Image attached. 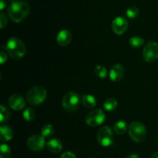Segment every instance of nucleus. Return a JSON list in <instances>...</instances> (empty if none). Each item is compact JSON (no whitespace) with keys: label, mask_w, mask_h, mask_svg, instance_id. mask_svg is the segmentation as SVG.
<instances>
[{"label":"nucleus","mask_w":158,"mask_h":158,"mask_svg":"<svg viewBox=\"0 0 158 158\" xmlns=\"http://www.w3.org/2000/svg\"><path fill=\"white\" fill-rule=\"evenodd\" d=\"M10 118V111L5 105L2 104L0 106V122L1 123L7 122Z\"/></svg>","instance_id":"obj_21"},{"label":"nucleus","mask_w":158,"mask_h":158,"mask_svg":"<svg viewBox=\"0 0 158 158\" xmlns=\"http://www.w3.org/2000/svg\"><path fill=\"white\" fill-rule=\"evenodd\" d=\"M13 137V130L7 125H2L0 126V139L2 142H8Z\"/></svg>","instance_id":"obj_15"},{"label":"nucleus","mask_w":158,"mask_h":158,"mask_svg":"<svg viewBox=\"0 0 158 158\" xmlns=\"http://www.w3.org/2000/svg\"><path fill=\"white\" fill-rule=\"evenodd\" d=\"M29 9V6L26 2H14L10 4L8 9V15L13 22L20 23L27 16Z\"/></svg>","instance_id":"obj_1"},{"label":"nucleus","mask_w":158,"mask_h":158,"mask_svg":"<svg viewBox=\"0 0 158 158\" xmlns=\"http://www.w3.org/2000/svg\"><path fill=\"white\" fill-rule=\"evenodd\" d=\"M127 158H140V157L137 154H131L129 155Z\"/></svg>","instance_id":"obj_30"},{"label":"nucleus","mask_w":158,"mask_h":158,"mask_svg":"<svg viewBox=\"0 0 158 158\" xmlns=\"http://www.w3.org/2000/svg\"><path fill=\"white\" fill-rule=\"evenodd\" d=\"M45 137L42 135H32L28 139L27 147L32 151H40L45 147Z\"/></svg>","instance_id":"obj_9"},{"label":"nucleus","mask_w":158,"mask_h":158,"mask_svg":"<svg viewBox=\"0 0 158 158\" xmlns=\"http://www.w3.org/2000/svg\"><path fill=\"white\" fill-rule=\"evenodd\" d=\"M128 133L134 142L141 143L146 137V127L140 122H133L128 127Z\"/></svg>","instance_id":"obj_4"},{"label":"nucleus","mask_w":158,"mask_h":158,"mask_svg":"<svg viewBox=\"0 0 158 158\" xmlns=\"http://www.w3.org/2000/svg\"><path fill=\"white\" fill-rule=\"evenodd\" d=\"M46 147L49 152L53 153H58L63 149V143L57 138H52L46 143Z\"/></svg>","instance_id":"obj_14"},{"label":"nucleus","mask_w":158,"mask_h":158,"mask_svg":"<svg viewBox=\"0 0 158 158\" xmlns=\"http://www.w3.org/2000/svg\"><path fill=\"white\" fill-rule=\"evenodd\" d=\"M6 2H5V0H1V2H0V9H1V10L4 9V8L6 7Z\"/></svg>","instance_id":"obj_29"},{"label":"nucleus","mask_w":158,"mask_h":158,"mask_svg":"<svg viewBox=\"0 0 158 158\" xmlns=\"http://www.w3.org/2000/svg\"><path fill=\"white\" fill-rule=\"evenodd\" d=\"M97 142L100 146L104 147H110L114 143V133L108 125L101 127L97 132Z\"/></svg>","instance_id":"obj_6"},{"label":"nucleus","mask_w":158,"mask_h":158,"mask_svg":"<svg viewBox=\"0 0 158 158\" xmlns=\"http://www.w3.org/2000/svg\"><path fill=\"white\" fill-rule=\"evenodd\" d=\"M9 105L12 109L15 111L22 110L26 105L25 99L19 94H14L9 99Z\"/></svg>","instance_id":"obj_11"},{"label":"nucleus","mask_w":158,"mask_h":158,"mask_svg":"<svg viewBox=\"0 0 158 158\" xmlns=\"http://www.w3.org/2000/svg\"><path fill=\"white\" fill-rule=\"evenodd\" d=\"M60 158H77V156H76V155L73 153L68 151L63 153L61 155V156H60Z\"/></svg>","instance_id":"obj_27"},{"label":"nucleus","mask_w":158,"mask_h":158,"mask_svg":"<svg viewBox=\"0 0 158 158\" xmlns=\"http://www.w3.org/2000/svg\"><path fill=\"white\" fill-rule=\"evenodd\" d=\"M106 120V115L102 109H94L87 113L85 122L89 126H98L102 125Z\"/></svg>","instance_id":"obj_7"},{"label":"nucleus","mask_w":158,"mask_h":158,"mask_svg":"<svg viewBox=\"0 0 158 158\" xmlns=\"http://www.w3.org/2000/svg\"><path fill=\"white\" fill-rule=\"evenodd\" d=\"M7 24V18H6V15H5L3 12H1L0 14V27L2 29Z\"/></svg>","instance_id":"obj_26"},{"label":"nucleus","mask_w":158,"mask_h":158,"mask_svg":"<svg viewBox=\"0 0 158 158\" xmlns=\"http://www.w3.org/2000/svg\"><path fill=\"white\" fill-rule=\"evenodd\" d=\"M123 76H124V68L120 64H114L109 72L110 79L114 82H118L121 81Z\"/></svg>","instance_id":"obj_12"},{"label":"nucleus","mask_w":158,"mask_h":158,"mask_svg":"<svg viewBox=\"0 0 158 158\" xmlns=\"http://www.w3.org/2000/svg\"><path fill=\"white\" fill-rule=\"evenodd\" d=\"M128 125L125 121L120 120L116 122L114 125V130L115 133L117 135H123L126 133V132L128 130Z\"/></svg>","instance_id":"obj_17"},{"label":"nucleus","mask_w":158,"mask_h":158,"mask_svg":"<svg viewBox=\"0 0 158 158\" xmlns=\"http://www.w3.org/2000/svg\"><path fill=\"white\" fill-rule=\"evenodd\" d=\"M23 119L26 120L27 122H31L33 120L35 117V112L33 108H27L26 110H24L23 113Z\"/></svg>","instance_id":"obj_22"},{"label":"nucleus","mask_w":158,"mask_h":158,"mask_svg":"<svg viewBox=\"0 0 158 158\" xmlns=\"http://www.w3.org/2000/svg\"><path fill=\"white\" fill-rule=\"evenodd\" d=\"M82 103L85 108L90 109L97 105V99L92 94H84L82 97Z\"/></svg>","instance_id":"obj_16"},{"label":"nucleus","mask_w":158,"mask_h":158,"mask_svg":"<svg viewBox=\"0 0 158 158\" xmlns=\"http://www.w3.org/2000/svg\"><path fill=\"white\" fill-rule=\"evenodd\" d=\"M6 52L9 57L14 60H19L24 57L26 52L25 43L20 39L12 37L7 41L6 45Z\"/></svg>","instance_id":"obj_2"},{"label":"nucleus","mask_w":158,"mask_h":158,"mask_svg":"<svg viewBox=\"0 0 158 158\" xmlns=\"http://www.w3.org/2000/svg\"><path fill=\"white\" fill-rule=\"evenodd\" d=\"M6 60H7V55H6V53L2 51V52L0 53V63H1L2 64H3L5 62H6Z\"/></svg>","instance_id":"obj_28"},{"label":"nucleus","mask_w":158,"mask_h":158,"mask_svg":"<svg viewBox=\"0 0 158 158\" xmlns=\"http://www.w3.org/2000/svg\"><path fill=\"white\" fill-rule=\"evenodd\" d=\"M8 2H10V4H12V2H14V0H7Z\"/></svg>","instance_id":"obj_32"},{"label":"nucleus","mask_w":158,"mask_h":158,"mask_svg":"<svg viewBox=\"0 0 158 158\" xmlns=\"http://www.w3.org/2000/svg\"><path fill=\"white\" fill-rule=\"evenodd\" d=\"M0 151L1 155L0 158H9L11 156V150L7 144L2 143L0 146Z\"/></svg>","instance_id":"obj_24"},{"label":"nucleus","mask_w":158,"mask_h":158,"mask_svg":"<svg viewBox=\"0 0 158 158\" xmlns=\"http://www.w3.org/2000/svg\"><path fill=\"white\" fill-rule=\"evenodd\" d=\"M129 43L133 48L138 49L144 44V40L142 37H138V36H134L130 39Z\"/></svg>","instance_id":"obj_20"},{"label":"nucleus","mask_w":158,"mask_h":158,"mask_svg":"<svg viewBox=\"0 0 158 158\" xmlns=\"http://www.w3.org/2000/svg\"><path fill=\"white\" fill-rule=\"evenodd\" d=\"M71 40H72V34H71L70 31H69L68 29H62L57 34L56 42L60 46H67L68 44L70 43Z\"/></svg>","instance_id":"obj_13"},{"label":"nucleus","mask_w":158,"mask_h":158,"mask_svg":"<svg viewBox=\"0 0 158 158\" xmlns=\"http://www.w3.org/2000/svg\"><path fill=\"white\" fill-rule=\"evenodd\" d=\"M143 58L146 62H154L158 59V43L150 41L145 44L143 49Z\"/></svg>","instance_id":"obj_8"},{"label":"nucleus","mask_w":158,"mask_h":158,"mask_svg":"<svg viewBox=\"0 0 158 158\" xmlns=\"http://www.w3.org/2000/svg\"><path fill=\"white\" fill-rule=\"evenodd\" d=\"M118 102L114 98H108L103 103V108L107 112H113L117 108Z\"/></svg>","instance_id":"obj_18"},{"label":"nucleus","mask_w":158,"mask_h":158,"mask_svg":"<svg viewBox=\"0 0 158 158\" xmlns=\"http://www.w3.org/2000/svg\"><path fill=\"white\" fill-rule=\"evenodd\" d=\"M128 28V21L125 17L117 16L113 20L112 29L117 35H122Z\"/></svg>","instance_id":"obj_10"},{"label":"nucleus","mask_w":158,"mask_h":158,"mask_svg":"<svg viewBox=\"0 0 158 158\" xmlns=\"http://www.w3.org/2000/svg\"><path fill=\"white\" fill-rule=\"evenodd\" d=\"M46 97H47V91L46 88L40 85L32 87L31 89L29 90L26 94L28 102L32 105H40L46 100Z\"/></svg>","instance_id":"obj_3"},{"label":"nucleus","mask_w":158,"mask_h":158,"mask_svg":"<svg viewBox=\"0 0 158 158\" xmlns=\"http://www.w3.org/2000/svg\"><path fill=\"white\" fill-rule=\"evenodd\" d=\"M81 100L80 94L74 91H70V92L66 93L63 96V100H62V105L66 111L73 112L79 108Z\"/></svg>","instance_id":"obj_5"},{"label":"nucleus","mask_w":158,"mask_h":158,"mask_svg":"<svg viewBox=\"0 0 158 158\" xmlns=\"http://www.w3.org/2000/svg\"><path fill=\"white\" fill-rule=\"evenodd\" d=\"M95 74L100 78H105L107 76V70L103 65H97L94 70Z\"/></svg>","instance_id":"obj_23"},{"label":"nucleus","mask_w":158,"mask_h":158,"mask_svg":"<svg viewBox=\"0 0 158 158\" xmlns=\"http://www.w3.org/2000/svg\"><path fill=\"white\" fill-rule=\"evenodd\" d=\"M140 11L137 7L135 6H131V7L128 8L126 12V15L128 18L130 19H135L138 16Z\"/></svg>","instance_id":"obj_25"},{"label":"nucleus","mask_w":158,"mask_h":158,"mask_svg":"<svg viewBox=\"0 0 158 158\" xmlns=\"http://www.w3.org/2000/svg\"><path fill=\"white\" fill-rule=\"evenodd\" d=\"M55 133V128L51 124H46L43 126L41 129V135L45 138L51 137Z\"/></svg>","instance_id":"obj_19"},{"label":"nucleus","mask_w":158,"mask_h":158,"mask_svg":"<svg viewBox=\"0 0 158 158\" xmlns=\"http://www.w3.org/2000/svg\"><path fill=\"white\" fill-rule=\"evenodd\" d=\"M151 158H158V152H155L154 153H153Z\"/></svg>","instance_id":"obj_31"}]
</instances>
